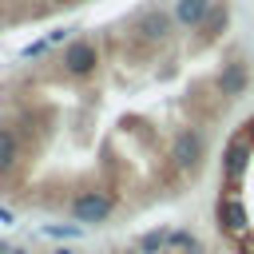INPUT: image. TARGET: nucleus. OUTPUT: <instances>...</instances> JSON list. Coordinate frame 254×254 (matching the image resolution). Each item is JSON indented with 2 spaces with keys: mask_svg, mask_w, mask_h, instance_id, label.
Wrapping results in <instances>:
<instances>
[{
  "mask_svg": "<svg viewBox=\"0 0 254 254\" xmlns=\"http://www.w3.org/2000/svg\"><path fill=\"white\" fill-rule=\"evenodd\" d=\"M214 218L230 254H254V151L242 131L226 139L218 159Z\"/></svg>",
  "mask_w": 254,
  "mask_h": 254,
  "instance_id": "obj_1",
  "label": "nucleus"
}]
</instances>
